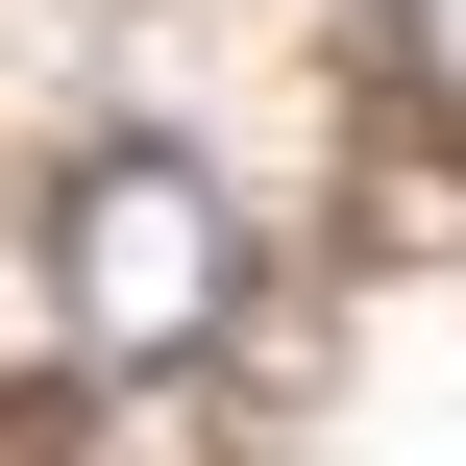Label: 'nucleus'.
<instances>
[{
    "mask_svg": "<svg viewBox=\"0 0 466 466\" xmlns=\"http://www.w3.org/2000/svg\"><path fill=\"white\" fill-rule=\"evenodd\" d=\"M49 319H74V369H197L221 319H246V221H221V172L197 147H98L74 197H49Z\"/></svg>",
    "mask_w": 466,
    "mask_h": 466,
    "instance_id": "f257e3e1",
    "label": "nucleus"
}]
</instances>
